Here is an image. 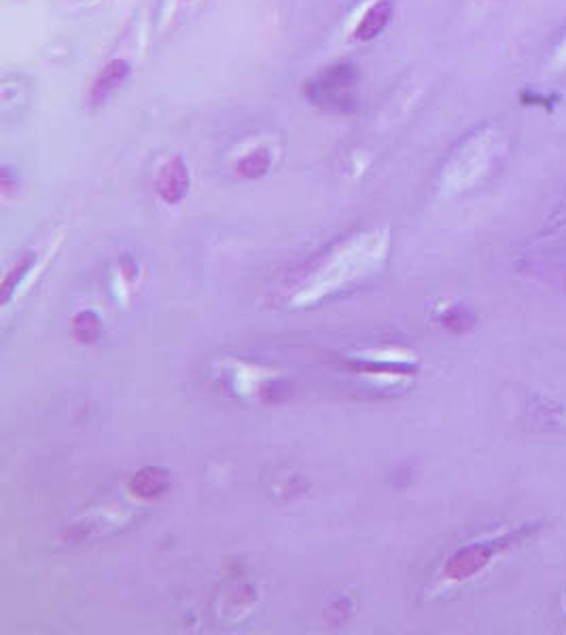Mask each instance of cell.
Segmentation results:
<instances>
[{
    "mask_svg": "<svg viewBox=\"0 0 566 635\" xmlns=\"http://www.w3.org/2000/svg\"><path fill=\"white\" fill-rule=\"evenodd\" d=\"M356 81L358 72L355 66L336 64L327 68L325 72H320L310 83H306L304 91L314 104L325 106V109L336 112H346L356 106V98L352 93Z\"/></svg>",
    "mask_w": 566,
    "mask_h": 635,
    "instance_id": "obj_1",
    "label": "cell"
},
{
    "mask_svg": "<svg viewBox=\"0 0 566 635\" xmlns=\"http://www.w3.org/2000/svg\"><path fill=\"white\" fill-rule=\"evenodd\" d=\"M128 74H130L128 62H123V60L109 62V64H106L102 71H100L96 81H93L92 91H90V102L93 106L104 104L106 100H109L111 93H115L119 87L123 85V81L128 79Z\"/></svg>",
    "mask_w": 566,
    "mask_h": 635,
    "instance_id": "obj_2",
    "label": "cell"
},
{
    "mask_svg": "<svg viewBox=\"0 0 566 635\" xmlns=\"http://www.w3.org/2000/svg\"><path fill=\"white\" fill-rule=\"evenodd\" d=\"M503 543H505V540H499L496 544H488V546H483V544L469 546V549L461 551L454 559H452L450 565H448V572L454 578H464V576L473 574V572L480 570L482 565L486 563L490 557H493V553L499 549Z\"/></svg>",
    "mask_w": 566,
    "mask_h": 635,
    "instance_id": "obj_3",
    "label": "cell"
},
{
    "mask_svg": "<svg viewBox=\"0 0 566 635\" xmlns=\"http://www.w3.org/2000/svg\"><path fill=\"white\" fill-rule=\"evenodd\" d=\"M189 187V174L185 163L181 159L170 161L166 168L161 169L160 180H157V188H160L161 197L174 204V201H181L182 195L187 193Z\"/></svg>",
    "mask_w": 566,
    "mask_h": 635,
    "instance_id": "obj_4",
    "label": "cell"
},
{
    "mask_svg": "<svg viewBox=\"0 0 566 635\" xmlns=\"http://www.w3.org/2000/svg\"><path fill=\"white\" fill-rule=\"evenodd\" d=\"M393 17V0H377L374 7L365 11L363 20L355 28V36L358 41H371L388 26Z\"/></svg>",
    "mask_w": 566,
    "mask_h": 635,
    "instance_id": "obj_5",
    "label": "cell"
},
{
    "mask_svg": "<svg viewBox=\"0 0 566 635\" xmlns=\"http://www.w3.org/2000/svg\"><path fill=\"white\" fill-rule=\"evenodd\" d=\"M269 168V153L266 149H257L250 150V153L240 161V174L249 176V178H255V176L266 174V169Z\"/></svg>",
    "mask_w": 566,
    "mask_h": 635,
    "instance_id": "obj_6",
    "label": "cell"
}]
</instances>
